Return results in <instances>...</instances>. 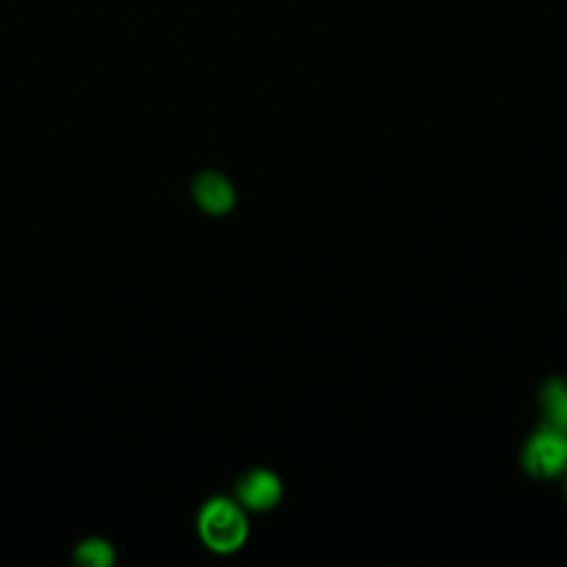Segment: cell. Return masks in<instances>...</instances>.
<instances>
[{"label":"cell","mask_w":567,"mask_h":567,"mask_svg":"<svg viewBox=\"0 0 567 567\" xmlns=\"http://www.w3.org/2000/svg\"><path fill=\"white\" fill-rule=\"evenodd\" d=\"M197 534L215 554H233L248 538L244 505L228 496H210L197 512Z\"/></svg>","instance_id":"1"},{"label":"cell","mask_w":567,"mask_h":567,"mask_svg":"<svg viewBox=\"0 0 567 567\" xmlns=\"http://www.w3.org/2000/svg\"><path fill=\"white\" fill-rule=\"evenodd\" d=\"M523 465L534 478H554L567 467V430L538 425L523 445Z\"/></svg>","instance_id":"2"},{"label":"cell","mask_w":567,"mask_h":567,"mask_svg":"<svg viewBox=\"0 0 567 567\" xmlns=\"http://www.w3.org/2000/svg\"><path fill=\"white\" fill-rule=\"evenodd\" d=\"M235 496L244 507L252 512H268L281 501L284 483L272 470L252 467L237 478Z\"/></svg>","instance_id":"3"},{"label":"cell","mask_w":567,"mask_h":567,"mask_svg":"<svg viewBox=\"0 0 567 567\" xmlns=\"http://www.w3.org/2000/svg\"><path fill=\"white\" fill-rule=\"evenodd\" d=\"M193 199L208 215H226L233 210L237 193L226 175L217 171H204L193 179Z\"/></svg>","instance_id":"4"},{"label":"cell","mask_w":567,"mask_h":567,"mask_svg":"<svg viewBox=\"0 0 567 567\" xmlns=\"http://www.w3.org/2000/svg\"><path fill=\"white\" fill-rule=\"evenodd\" d=\"M545 423L567 430V379L549 377L538 394Z\"/></svg>","instance_id":"5"},{"label":"cell","mask_w":567,"mask_h":567,"mask_svg":"<svg viewBox=\"0 0 567 567\" xmlns=\"http://www.w3.org/2000/svg\"><path fill=\"white\" fill-rule=\"evenodd\" d=\"M73 560L78 565H84V567H111L113 560H115V551H113V545L109 540L91 536V538H84L75 547Z\"/></svg>","instance_id":"6"},{"label":"cell","mask_w":567,"mask_h":567,"mask_svg":"<svg viewBox=\"0 0 567 567\" xmlns=\"http://www.w3.org/2000/svg\"><path fill=\"white\" fill-rule=\"evenodd\" d=\"M565 492H567V483H565Z\"/></svg>","instance_id":"7"}]
</instances>
